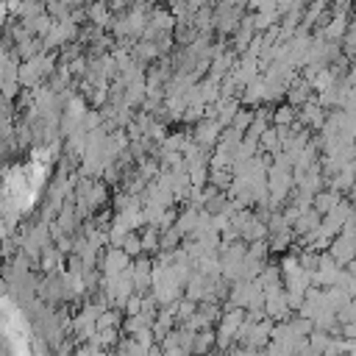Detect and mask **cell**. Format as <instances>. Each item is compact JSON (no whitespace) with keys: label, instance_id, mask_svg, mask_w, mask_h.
Returning a JSON list of instances; mask_svg holds the SVG:
<instances>
[{"label":"cell","instance_id":"obj_1","mask_svg":"<svg viewBox=\"0 0 356 356\" xmlns=\"http://www.w3.org/2000/svg\"><path fill=\"white\" fill-rule=\"evenodd\" d=\"M337 200H339L337 192H323V195L317 197V211H331V209L337 206Z\"/></svg>","mask_w":356,"mask_h":356}]
</instances>
